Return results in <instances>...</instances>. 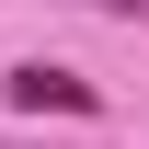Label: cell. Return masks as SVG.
I'll return each instance as SVG.
<instances>
[{
  "label": "cell",
  "instance_id": "6da1fadb",
  "mask_svg": "<svg viewBox=\"0 0 149 149\" xmlns=\"http://www.w3.org/2000/svg\"><path fill=\"white\" fill-rule=\"evenodd\" d=\"M0 92H12V115H92V103H103L80 69H46V57H23V69L0 80Z\"/></svg>",
  "mask_w": 149,
  "mask_h": 149
}]
</instances>
